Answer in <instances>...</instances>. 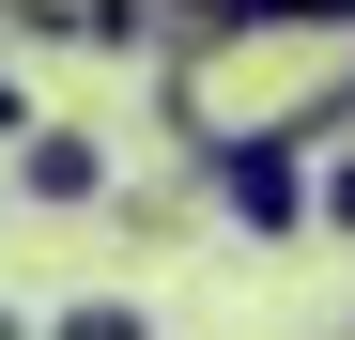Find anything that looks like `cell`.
<instances>
[{
	"label": "cell",
	"mask_w": 355,
	"mask_h": 340,
	"mask_svg": "<svg viewBox=\"0 0 355 340\" xmlns=\"http://www.w3.org/2000/svg\"><path fill=\"white\" fill-rule=\"evenodd\" d=\"M155 124L186 139V170L232 139H278V155L340 139L355 124V16H263L216 62H155Z\"/></svg>",
	"instance_id": "obj_1"
},
{
	"label": "cell",
	"mask_w": 355,
	"mask_h": 340,
	"mask_svg": "<svg viewBox=\"0 0 355 340\" xmlns=\"http://www.w3.org/2000/svg\"><path fill=\"white\" fill-rule=\"evenodd\" d=\"M31 124H46V108H31V93H16V78H0V155H16V139H31Z\"/></svg>",
	"instance_id": "obj_8"
},
{
	"label": "cell",
	"mask_w": 355,
	"mask_h": 340,
	"mask_svg": "<svg viewBox=\"0 0 355 340\" xmlns=\"http://www.w3.org/2000/svg\"><path fill=\"white\" fill-rule=\"evenodd\" d=\"M0 186H16L31 216H93V201H108V139H93V124H31Z\"/></svg>",
	"instance_id": "obj_3"
},
{
	"label": "cell",
	"mask_w": 355,
	"mask_h": 340,
	"mask_svg": "<svg viewBox=\"0 0 355 340\" xmlns=\"http://www.w3.org/2000/svg\"><path fill=\"white\" fill-rule=\"evenodd\" d=\"M46 340H155V325H139L124 294H78V309H62V325H46Z\"/></svg>",
	"instance_id": "obj_6"
},
{
	"label": "cell",
	"mask_w": 355,
	"mask_h": 340,
	"mask_svg": "<svg viewBox=\"0 0 355 340\" xmlns=\"http://www.w3.org/2000/svg\"><path fill=\"white\" fill-rule=\"evenodd\" d=\"M139 31H155V62H216L232 31H263V0H139Z\"/></svg>",
	"instance_id": "obj_5"
},
{
	"label": "cell",
	"mask_w": 355,
	"mask_h": 340,
	"mask_svg": "<svg viewBox=\"0 0 355 340\" xmlns=\"http://www.w3.org/2000/svg\"><path fill=\"white\" fill-rule=\"evenodd\" d=\"M309 216H340V232H355V139H340V155L309 170Z\"/></svg>",
	"instance_id": "obj_7"
},
{
	"label": "cell",
	"mask_w": 355,
	"mask_h": 340,
	"mask_svg": "<svg viewBox=\"0 0 355 340\" xmlns=\"http://www.w3.org/2000/svg\"><path fill=\"white\" fill-rule=\"evenodd\" d=\"M0 340H31V325H16V294H0Z\"/></svg>",
	"instance_id": "obj_9"
},
{
	"label": "cell",
	"mask_w": 355,
	"mask_h": 340,
	"mask_svg": "<svg viewBox=\"0 0 355 340\" xmlns=\"http://www.w3.org/2000/svg\"><path fill=\"white\" fill-rule=\"evenodd\" d=\"M201 201L232 216V232H309V155L232 139V155H201Z\"/></svg>",
	"instance_id": "obj_2"
},
{
	"label": "cell",
	"mask_w": 355,
	"mask_h": 340,
	"mask_svg": "<svg viewBox=\"0 0 355 340\" xmlns=\"http://www.w3.org/2000/svg\"><path fill=\"white\" fill-rule=\"evenodd\" d=\"M0 31L16 46H155L139 0H0Z\"/></svg>",
	"instance_id": "obj_4"
}]
</instances>
